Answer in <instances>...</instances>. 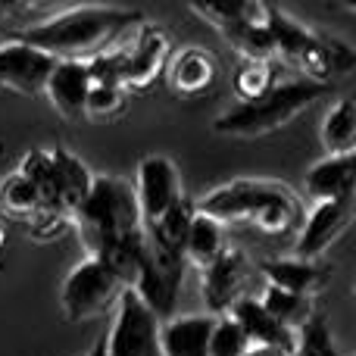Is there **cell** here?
I'll return each instance as SVG.
<instances>
[{"mask_svg": "<svg viewBox=\"0 0 356 356\" xmlns=\"http://www.w3.org/2000/svg\"><path fill=\"white\" fill-rule=\"evenodd\" d=\"M275 6L269 3H207L191 6L200 19H207L228 44L241 54V60L250 63H275V44L269 35V19Z\"/></svg>", "mask_w": 356, "mask_h": 356, "instance_id": "obj_6", "label": "cell"}, {"mask_svg": "<svg viewBox=\"0 0 356 356\" xmlns=\"http://www.w3.org/2000/svg\"><path fill=\"white\" fill-rule=\"evenodd\" d=\"M122 291L125 288L116 282V275H113L104 263L88 257V259H81L66 275V282H63V291H60L63 316H66L69 322L97 319L106 309L116 307Z\"/></svg>", "mask_w": 356, "mask_h": 356, "instance_id": "obj_7", "label": "cell"}, {"mask_svg": "<svg viewBox=\"0 0 356 356\" xmlns=\"http://www.w3.org/2000/svg\"><path fill=\"white\" fill-rule=\"evenodd\" d=\"M50 154H54V169H56L54 207H50V213H60L72 222V213L81 207V200H85L88 191H91L94 172L75 154H69V150H63V147L50 150Z\"/></svg>", "mask_w": 356, "mask_h": 356, "instance_id": "obj_18", "label": "cell"}, {"mask_svg": "<svg viewBox=\"0 0 356 356\" xmlns=\"http://www.w3.org/2000/svg\"><path fill=\"white\" fill-rule=\"evenodd\" d=\"M129 106V91L119 85H91L85 104V119H113L122 116Z\"/></svg>", "mask_w": 356, "mask_h": 356, "instance_id": "obj_26", "label": "cell"}, {"mask_svg": "<svg viewBox=\"0 0 356 356\" xmlns=\"http://www.w3.org/2000/svg\"><path fill=\"white\" fill-rule=\"evenodd\" d=\"M353 219V200H322L303 216L297 234V259H313L347 232Z\"/></svg>", "mask_w": 356, "mask_h": 356, "instance_id": "obj_13", "label": "cell"}, {"mask_svg": "<svg viewBox=\"0 0 356 356\" xmlns=\"http://www.w3.org/2000/svg\"><path fill=\"white\" fill-rule=\"evenodd\" d=\"M125 66H122V88L125 91H144L160 75H166V66L172 60V35L163 25L141 22L131 44L122 47Z\"/></svg>", "mask_w": 356, "mask_h": 356, "instance_id": "obj_9", "label": "cell"}, {"mask_svg": "<svg viewBox=\"0 0 356 356\" xmlns=\"http://www.w3.org/2000/svg\"><path fill=\"white\" fill-rule=\"evenodd\" d=\"M213 316H169L160 322V356H207Z\"/></svg>", "mask_w": 356, "mask_h": 356, "instance_id": "obj_20", "label": "cell"}, {"mask_svg": "<svg viewBox=\"0 0 356 356\" xmlns=\"http://www.w3.org/2000/svg\"><path fill=\"white\" fill-rule=\"evenodd\" d=\"M257 300L272 319H278L284 328H291V332H300L307 322H313V300H307V297H297L282 288L263 284V294H259Z\"/></svg>", "mask_w": 356, "mask_h": 356, "instance_id": "obj_22", "label": "cell"}, {"mask_svg": "<svg viewBox=\"0 0 356 356\" xmlns=\"http://www.w3.org/2000/svg\"><path fill=\"white\" fill-rule=\"evenodd\" d=\"M197 213L216 219L219 225H253L263 234H288L300 228L303 207L294 191L278 181H259V178H238L213 188L200 197Z\"/></svg>", "mask_w": 356, "mask_h": 356, "instance_id": "obj_2", "label": "cell"}, {"mask_svg": "<svg viewBox=\"0 0 356 356\" xmlns=\"http://www.w3.org/2000/svg\"><path fill=\"white\" fill-rule=\"evenodd\" d=\"M72 225L85 244L88 257L106 241L125 238L141 232V213H138L135 188L116 175H94L91 191L72 213Z\"/></svg>", "mask_w": 356, "mask_h": 356, "instance_id": "obj_5", "label": "cell"}, {"mask_svg": "<svg viewBox=\"0 0 356 356\" xmlns=\"http://www.w3.org/2000/svg\"><path fill=\"white\" fill-rule=\"evenodd\" d=\"M88 91H91V75H88L85 63H75V60L56 63L54 72L47 75V85H44V97L50 100V106L66 122H81L85 119Z\"/></svg>", "mask_w": 356, "mask_h": 356, "instance_id": "obj_15", "label": "cell"}, {"mask_svg": "<svg viewBox=\"0 0 356 356\" xmlns=\"http://www.w3.org/2000/svg\"><path fill=\"white\" fill-rule=\"evenodd\" d=\"M353 154H328L309 166L303 188L316 203L322 200H353Z\"/></svg>", "mask_w": 356, "mask_h": 356, "instance_id": "obj_19", "label": "cell"}, {"mask_svg": "<svg viewBox=\"0 0 356 356\" xmlns=\"http://www.w3.org/2000/svg\"><path fill=\"white\" fill-rule=\"evenodd\" d=\"M225 316L244 332V338L250 347H272V350H282V353L294 356L297 332H291V328H284L278 319H272V316L259 307L257 297H241Z\"/></svg>", "mask_w": 356, "mask_h": 356, "instance_id": "obj_14", "label": "cell"}, {"mask_svg": "<svg viewBox=\"0 0 356 356\" xmlns=\"http://www.w3.org/2000/svg\"><path fill=\"white\" fill-rule=\"evenodd\" d=\"M181 194H184L181 181H178L175 163L169 160V156L150 154L138 163L135 200H138V213H141V228L154 225Z\"/></svg>", "mask_w": 356, "mask_h": 356, "instance_id": "obj_10", "label": "cell"}, {"mask_svg": "<svg viewBox=\"0 0 356 356\" xmlns=\"http://www.w3.org/2000/svg\"><path fill=\"white\" fill-rule=\"evenodd\" d=\"M104 356H160V319L131 288L116 300V319L104 338Z\"/></svg>", "mask_w": 356, "mask_h": 356, "instance_id": "obj_8", "label": "cell"}, {"mask_svg": "<svg viewBox=\"0 0 356 356\" xmlns=\"http://www.w3.org/2000/svg\"><path fill=\"white\" fill-rule=\"evenodd\" d=\"M294 356H297V353H294Z\"/></svg>", "mask_w": 356, "mask_h": 356, "instance_id": "obj_33", "label": "cell"}, {"mask_svg": "<svg viewBox=\"0 0 356 356\" xmlns=\"http://www.w3.org/2000/svg\"><path fill=\"white\" fill-rule=\"evenodd\" d=\"M328 91L332 88L316 85V81H307V79L278 81L269 94H263L253 104H234L232 110H225L213 122V131L216 135H232V138L272 135V131L284 129L288 122H294L303 110H309Z\"/></svg>", "mask_w": 356, "mask_h": 356, "instance_id": "obj_4", "label": "cell"}, {"mask_svg": "<svg viewBox=\"0 0 356 356\" xmlns=\"http://www.w3.org/2000/svg\"><path fill=\"white\" fill-rule=\"evenodd\" d=\"M275 85H278V63L241 60L238 72H234V79H232L238 104H253V100H259L263 94H269Z\"/></svg>", "mask_w": 356, "mask_h": 356, "instance_id": "obj_24", "label": "cell"}, {"mask_svg": "<svg viewBox=\"0 0 356 356\" xmlns=\"http://www.w3.org/2000/svg\"><path fill=\"white\" fill-rule=\"evenodd\" d=\"M141 10H125V6H69L63 13L41 19V22L10 29V41H22L29 47L47 54L50 60H75L88 63L91 56L104 54L116 35H122L131 25H141Z\"/></svg>", "mask_w": 356, "mask_h": 356, "instance_id": "obj_1", "label": "cell"}, {"mask_svg": "<svg viewBox=\"0 0 356 356\" xmlns=\"http://www.w3.org/2000/svg\"><path fill=\"white\" fill-rule=\"evenodd\" d=\"M297 356H341V350L334 347L332 332H328L325 322L313 319L297 332Z\"/></svg>", "mask_w": 356, "mask_h": 356, "instance_id": "obj_28", "label": "cell"}, {"mask_svg": "<svg viewBox=\"0 0 356 356\" xmlns=\"http://www.w3.org/2000/svg\"><path fill=\"white\" fill-rule=\"evenodd\" d=\"M269 35L272 44H275V60H284L288 66H294L300 72V79L316 81V85L332 88V81L344 79L356 63L350 44L319 35V31H309L307 25L291 19L278 6L272 10Z\"/></svg>", "mask_w": 356, "mask_h": 356, "instance_id": "obj_3", "label": "cell"}, {"mask_svg": "<svg viewBox=\"0 0 356 356\" xmlns=\"http://www.w3.org/2000/svg\"><path fill=\"white\" fill-rule=\"evenodd\" d=\"M247 338L238 325H234L228 316H219L213 322V332H209V347H207V356H241L247 350Z\"/></svg>", "mask_w": 356, "mask_h": 356, "instance_id": "obj_27", "label": "cell"}, {"mask_svg": "<svg viewBox=\"0 0 356 356\" xmlns=\"http://www.w3.org/2000/svg\"><path fill=\"white\" fill-rule=\"evenodd\" d=\"M54 66L56 60H50L47 54L22 41L6 38L0 44V88H6V91L38 97V94H44V85H47V75L54 72Z\"/></svg>", "mask_w": 356, "mask_h": 356, "instance_id": "obj_11", "label": "cell"}, {"mask_svg": "<svg viewBox=\"0 0 356 356\" xmlns=\"http://www.w3.org/2000/svg\"><path fill=\"white\" fill-rule=\"evenodd\" d=\"M259 272L266 275V284L282 288L297 297H307V300H313L328 284V278H332L328 266H319L313 259H297V257L294 259H266V263H259Z\"/></svg>", "mask_w": 356, "mask_h": 356, "instance_id": "obj_17", "label": "cell"}, {"mask_svg": "<svg viewBox=\"0 0 356 356\" xmlns=\"http://www.w3.org/2000/svg\"><path fill=\"white\" fill-rule=\"evenodd\" d=\"M225 250H228L225 225H219L216 219L197 213L194 222H191V228H188V238H184V263L203 272V269H209Z\"/></svg>", "mask_w": 356, "mask_h": 356, "instance_id": "obj_21", "label": "cell"}, {"mask_svg": "<svg viewBox=\"0 0 356 356\" xmlns=\"http://www.w3.org/2000/svg\"><path fill=\"white\" fill-rule=\"evenodd\" d=\"M241 356H288V353H282V350H272V347H247Z\"/></svg>", "mask_w": 356, "mask_h": 356, "instance_id": "obj_29", "label": "cell"}, {"mask_svg": "<svg viewBox=\"0 0 356 356\" xmlns=\"http://www.w3.org/2000/svg\"><path fill=\"white\" fill-rule=\"evenodd\" d=\"M3 13H10V6H0V16H3Z\"/></svg>", "mask_w": 356, "mask_h": 356, "instance_id": "obj_32", "label": "cell"}, {"mask_svg": "<svg viewBox=\"0 0 356 356\" xmlns=\"http://www.w3.org/2000/svg\"><path fill=\"white\" fill-rule=\"evenodd\" d=\"M88 356H104V338H97V344L91 347V353H88Z\"/></svg>", "mask_w": 356, "mask_h": 356, "instance_id": "obj_30", "label": "cell"}, {"mask_svg": "<svg viewBox=\"0 0 356 356\" xmlns=\"http://www.w3.org/2000/svg\"><path fill=\"white\" fill-rule=\"evenodd\" d=\"M0 209L10 219L29 222L41 209V194H38V188L22 172H13L0 181Z\"/></svg>", "mask_w": 356, "mask_h": 356, "instance_id": "obj_25", "label": "cell"}, {"mask_svg": "<svg viewBox=\"0 0 356 356\" xmlns=\"http://www.w3.org/2000/svg\"><path fill=\"white\" fill-rule=\"evenodd\" d=\"M219 79V66H216V56L203 47H181L172 54L166 66V81L175 94L181 97H200Z\"/></svg>", "mask_w": 356, "mask_h": 356, "instance_id": "obj_16", "label": "cell"}, {"mask_svg": "<svg viewBox=\"0 0 356 356\" xmlns=\"http://www.w3.org/2000/svg\"><path fill=\"white\" fill-rule=\"evenodd\" d=\"M3 247H6V228L0 225V250H3Z\"/></svg>", "mask_w": 356, "mask_h": 356, "instance_id": "obj_31", "label": "cell"}, {"mask_svg": "<svg viewBox=\"0 0 356 356\" xmlns=\"http://www.w3.org/2000/svg\"><path fill=\"white\" fill-rule=\"evenodd\" d=\"M247 284H250V263L241 250H232L228 247L219 259H216L209 269H203V300H207V309L213 319L225 316L241 297H247Z\"/></svg>", "mask_w": 356, "mask_h": 356, "instance_id": "obj_12", "label": "cell"}, {"mask_svg": "<svg viewBox=\"0 0 356 356\" xmlns=\"http://www.w3.org/2000/svg\"><path fill=\"white\" fill-rule=\"evenodd\" d=\"M322 144L328 154H353L356 150V110L353 100H338L322 119Z\"/></svg>", "mask_w": 356, "mask_h": 356, "instance_id": "obj_23", "label": "cell"}]
</instances>
